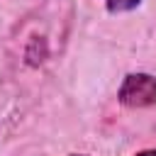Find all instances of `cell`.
Instances as JSON below:
<instances>
[{
	"label": "cell",
	"instance_id": "cell-1",
	"mask_svg": "<svg viewBox=\"0 0 156 156\" xmlns=\"http://www.w3.org/2000/svg\"><path fill=\"white\" fill-rule=\"evenodd\" d=\"M117 98L127 107H151L156 105V78L149 73H129L122 80Z\"/></svg>",
	"mask_w": 156,
	"mask_h": 156
},
{
	"label": "cell",
	"instance_id": "cell-2",
	"mask_svg": "<svg viewBox=\"0 0 156 156\" xmlns=\"http://www.w3.org/2000/svg\"><path fill=\"white\" fill-rule=\"evenodd\" d=\"M141 0H105V7L112 12V15H119V12H129L134 7H139Z\"/></svg>",
	"mask_w": 156,
	"mask_h": 156
},
{
	"label": "cell",
	"instance_id": "cell-3",
	"mask_svg": "<svg viewBox=\"0 0 156 156\" xmlns=\"http://www.w3.org/2000/svg\"><path fill=\"white\" fill-rule=\"evenodd\" d=\"M136 156H156V149H146V151H139Z\"/></svg>",
	"mask_w": 156,
	"mask_h": 156
},
{
	"label": "cell",
	"instance_id": "cell-4",
	"mask_svg": "<svg viewBox=\"0 0 156 156\" xmlns=\"http://www.w3.org/2000/svg\"><path fill=\"white\" fill-rule=\"evenodd\" d=\"M68 156H85V154H68Z\"/></svg>",
	"mask_w": 156,
	"mask_h": 156
}]
</instances>
